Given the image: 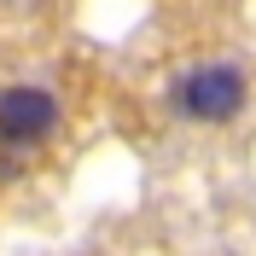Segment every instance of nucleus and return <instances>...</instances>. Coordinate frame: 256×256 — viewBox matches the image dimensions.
I'll return each mask as SVG.
<instances>
[{
    "label": "nucleus",
    "instance_id": "f257e3e1",
    "mask_svg": "<svg viewBox=\"0 0 256 256\" xmlns=\"http://www.w3.org/2000/svg\"><path fill=\"white\" fill-rule=\"evenodd\" d=\"M244 99H250V82L239 64H192L169 88V105L186 122H233L244 111Z\"/></svg>",
    "mask_w": 256,
    "mask_h": 256
},
{
    "label": "nucleus",
    "instance_id": "f03ea898",
    "mask_svg": "<svg viewBox=\"0 0 256 256\" xmlns=\"http://www.w3.org/2000/svg\"><path fill=\"white\" fill-rule=\"evenodd\" d=\"M52 128H58V99L47 94V88H6L0 94V140L12 146H35L47 140Z\"/></svg>",
    "mask_w": 256,
    "mask_h": 256
}]
</instances>
